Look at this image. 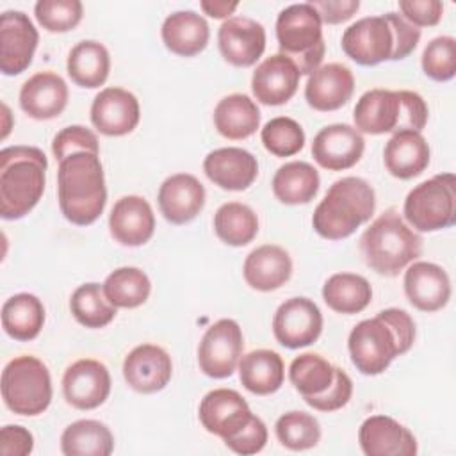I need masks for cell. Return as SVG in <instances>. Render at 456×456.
<instances>
[{
  "label": "cell",
  "mask_w": 456,
  "mask_h": 456,
  "mask_svg": "<svg viewBox=\"0 0 456 456\" xmlns=\"http://www.w3.org/2000/svg\"><path fill=\"white\" fill-rule=\"evenodd\" d=\"M57 200L61 214L71 224L87 226L102 216L107 187L98 153L77 151L59 162Z\"/></svg>",
  "instance_id": "cell-1"
},
{
  "label": "cell",
  "mask_w": 456,
  "mask_h": 456,
  "mask_svg": "<svg viewBox=\"0 0 456 456\" xmlns=\"http://www.w3.org/2000/svg\"><path fill=\"white\" fill-rule=\"evenodd\" d=\"M46 167V155L36 146H9L0 151V216L4 219H21L39 203Z\"/></svg>",
  "instance_id": "cell-2"
},
{
  "label": "cell",
  "mask_w": 456,
  "mask_h": 456,
  "mask_svg": "<svg viewBox=\"0 0 456 456\" xmlns=\"http://www.w3.org/2000/svg\"><path fill=\"white\" fill-rule=\"evenodd\" d=\"M376 208L370 183L360 176L335 180L312 216L314 230L328 240H342L367 223Z\"/></svg>",
  "instance_id": "cell-3"
},
{
  "label": "cell",
  "mask_w": 456,
  "mask_h": 456,
  "mask_svg": "<svg viewBox=\"0 0 456 456\" xmlns=\"http://www.w3.org/2000/svg\"><path fill=\"white\" fill-rule=\"evenodd\" d=\"M422 237L395 208L378 216L360 239L365 264L381 276H397L422 255Z\"/></svg>",
  "instance_id": "cell-4"
},
{
  "label": "cell",
  "mask_w": 456,
  "mask_h": 456,
  "mask_svg": "<svg viewBox=\"0 0 456 456\" xmlns=\"http://www.w3.org/2000/svg\"><path fill=\"white\" fill-rule=\"evenodd\" d=\"M276 39L280 53L289 57L301 75H310L324 57L322 21L310 2L292 4L276 18Z\"/></svg>",
  "instance_id": "cell-5"
},
{
  "label": "cell",
  "mask_w": 456,
  "mask_h": 456,
  "mask_svg": "<svg viewBox=\"0 0 456 456\" xmlns=\"http://www.w3.org/2000/svg\"><path fill=\"white\" fill-rule=\"evenodd\" d=\"M2 399L16 415L36 417L52 403L48 367L32 354L14 356L2 370Z\"/></svg>",
  "instance_id": "cell-6"
},
{
  "label": "cell",
  "mask_w": 456,
  "mask_h": 456,
  "mask_svg": "<svg viewBox=\"0 0 456 456\" xmlns=\"http://www.w3.org/2000/svg\"><path fill=\"white\" fill-rule=\"evenodd\" d=\"M404 219L417 232H438L456 223V178L435 175L415 185L403 205Z\"/></svg>",
  "instance_id": "cell-7"
},
{
  "label": "cell",
  "mask_w": 456,
  "mask_h": 456,
  "mask_svg": "<svg viewBox=\"0 0 456 456\" xmlns=\"http://www.w3.org/2000/svg\"><path fill=\"white\" fill-rule=\"evenodd\" d=\"M347 349L353 365L365 376L385 372L395 356H401L392 326L379 315L360 321L349 333Z\"/></svg>",
  "instance_id": "cell-8"
},
{
  "label": "cell",
  "mask_w": 456,
  "mask_h": 456,
  "mask_svg": "<svg viewBox=\"0 0 456 456\" xmlns=\"http://www.w3.org/2000/svg\"><path fill=\"white\" fill-rule=\"evenodd\" d=\"M244 337L237 321L219 319L201 337L198 346L200 370L214 379L230 378L242 356Z\"/></svg>",
  "instance_id": "cell-9"
},
{
  "label": "cell",
  "mask_w": 456,
  "mask_h": 456,
  "mask_svg": "<svg viewBox=\"0 0 456 456\" xmlns=\"http://www.w3.org/2000/svg\"><path fill=\"white\" fill-rule=\"evenodd\" d=\"M340 45L344 53L356 64L376 66L383 61H392L395 36L385 14L365 16L344 30Z\"/></svg>",
  "instance_id": "cell-10"
},
{
  "label": "cell",
  "mask_w": 456,
  "mask_h": 456,
  "mask_svg": "<svg viewBox=\"0 0 456 456\" xmlns=\"http://www.w3.org/2000/svg\"><path fill=\"white\" fill-rule=\"evenodd\" d=\"M321 331L322 314L308 297H290L274 312L273 333L283 347H306L319 338Z\"/></svg>",
  "instance_id": "cell-11"
},
{
  "label": "cell",
  "mask_w": 456,
  "mask_h": 456,
  "mask_svg": "<svg viewBox=\"0 0 456 456\" xmlns=\"http://www.w3.org/2000/svg\"><path fill=\"white\" fill-rule=\"evenodd\" d=\"M39 43L37 28L23 11H5L0 16V69L4 75L23 73Z\"/></svg>",
  "instance_id": "cell-12"
},
{
  "label": "cell",
  "mask_w": 456,
  "mask_h": 456,
  "mask_svg": "<svg viewBox=\"0 0 456 456\" xmlns=\"http://www.w3.org/2000/svg\"><path fill=\"white\" fill-rule=\"evenodd\" d=\"M62 394L68 404L77 410H94L110 394V374L105 363L94 358L73 362L62 376Z\"/></svg>",
  "instance_id": "cell-13"
},
{
  "label": "cell",
  "mask_w": 456,
  "mask_h": 456,
  "mask_svg": "<svg viewBox=\"0 0 456 456\" xmlns=\"http://www.w3.org/2000/svg\"><path fill=\"white\" fill-rule=\"evenodd\" d=\"M246 399L232 388H214L203 395L198 417L201 426L223 438V442L237 435L253 417Z\"/></svg>",
  "instance_id": "cell-14"
},
{
  "label": "cell",
  "mask_w": 456,
  "mask_h": 456,
  "mask_svg": "<svg viewBox=\"0 0 456 456\" xmlns=\"http://www.w3.org/2000/svg\"><path fill=\"white\" fill-rule=\"evenodd\" d=\"M217 46L226 62L249 68L265 50V28L253 18L230 16L217 30Z\"/></svg>",
  "instance_id": "cell-15"
},
{
  "label": "cell",
  "mask_w": 456,
  "mask_h": 456,
  "mask_svg": "<svg viewBox=\"0 0 456 456\" xmlns=\"http://www.w3.org/2000/svg\"><path fill=\"white\" fill-rule=\"evenodd\" d=\"M141 119L139 100L123 87L102 89L91 103V123L109 137H121L135 130Z\"/></svg>",
  "instance_id": "cell-16"
},
{
  "label": "cell",
  "mask_w": 456,
  "mask_h": 456,
  "mask_svg": "<svg viewBox=\"0 0 456 456\" xmlns=\"http://www.w3.org/2000/svg\"><path fill=\"white\" fill-rule=\"evenodd\" d=\"M365 150L363 135L351 125L335 123L321 128L312 142L314 160L330 171H344L360 162Z\"/></svg>",
  "instance_id": "cell-17"
},
{
  "label": "cell",
  "mask_w": 456,
  "mask_h": 456,
  "mask_svg": "<svg viewBox=\"0 0 456 456\" xmlns=\"http://www.w3.org/2000/svg\"><path fill=\"white\" fill-rule=\"evenodd\" d=\"M173 374V362L167 351L157 344L135 346L123 360V378L139 394L162 390Z\"/></svg>",
  "instance_id": "cell-18"
},
{
  "label": "cell",
  "mask_w": 456,
  "mask_h": 456,
  "mask_svg": "<svg viewBox=\"0 0 456 456\" xmlns=\"http://www.w3.org/2000/svg\"><path fill=\"white\" fill-rule=\"evenodd\" d=\"M354 128L360 134L381 135L401 132L403 102L399 91L370 89L365 91L353 110Z\"/></svg>",
  "instance_id": "cell-19"
},
{
  "label": "cell",
  "mask_w": 456,
  "mask_h": 456,
  "mask_svg": "<svg viewBox=\"0 0 456 456\" xmlns=\"http://www.w3.org/2000/svg\"><path fill=\"white\" fill-rule=\"evenodd\" d=\"M358 442L367 456H415L417 438L388 415H370L358 429Z\"/></svg>",
  "instance_id": "cell-20"
},
{
  "label": "cell",
  "mask_w": 456,
  "mask_h": 456,
  "mask_svg": "<svg viewBox=\"0 0 456 456\" xmlns=\"http://www.w3.org/2000/svg\"><path fill=\"white\" fill-rule=\"evenodd\" d=\"M404 294L420 312L442 310L451 299V280L444 267L433 262H411L404 271Z\"/></svg>",
  "instance_id": "cell-21"
},
{
  "label": "cell",
  "mask_w": 456,
  "mask_h": 456,
  "mask_svg": "<svg viewBox=\"0 0 456 456\" xmlns=\"http://www.w3.org/2000/svg\"><path fill=\"white\" fill-rule=\"evenodd\" d=\"M157 201L166 221L187 224L205 207V187L194 175L176 173L160 183Z\"/></svg>",
  "instance_id": "cell-22"
},
{
  "label": "cell",
  "mask_w": 456,
  "mask_h": 456,
  "mask_svg": "<svg viewBox=\"0 0 456 456\" xmlns=\"http://www.w3.org/2000/svg\"><path fill=\"white\" fill-rule=\"evenodd\" d=\"M297 66L283 53H274L262 61L251 77V91L256 102L264 105H283L297 91L299 86Z\"/></svg>",
  "instance_id": "cell-23"
},
{
  "label": "cell",
  "mask_w": 456,
  "mask_h": 456,
  "mask_svg": "<svg viewBox=\"0 0 456 456\" xmlns=\"http://www.w3.org/2000/svg\"><path fill=\"white\" fill-rule=\"evenodd\" d=\"M354 91L353 71L340 62H328L308 75L305 86L306 103L319 110L330 112L344 107Z\"/></svg>",
  "instance_id": "cell-24"
},
{
  "label": "cell",
  "mask_w": 456,
  "mask_h": 456,
  "mask_svg": "<svg viewBox=\"0 0 456 456\" xmlns=\"http://www.w3.org/2000/svg\"><path fill=\"white\" fill-rule=\"evenodd\" d=\"M109 230L116 242L123 246H142L155 232V214L151 205L137 194L121 196L109 216Z\"/></svg>",
  "instance_id": "cell-25"
},
{
  "label": "cell",
  "mask_w": 456,
  "mask_h": 456,
  "mask_svg": "<svg viewBox=\"0 0 456 456\" xmlns=\"http://www.w3.org/2000/svg\"><path fill=\"white\" fill-rule=\"evenodd\" d=\"M203 171L214 185L224 191H244L255 182L258 162L251 151L228 146L210 151L203 160Z\"/></svg>",
  "instance_id": "cell-26"
},
{
  "label": "cell",
  "mask_w": 456,
  "mask_h": 456,
  "mask_svg": "<svg viewBox=\"0 0 456 456\" xmlns=\"http://www.w3.org/2000/svg\"><path fill=\"white\" fill-rule=\"evenodd\" d=\"M68 86L53 71H39L27 78L20 89L21 110L37 121L53 119L68 105Z\"/></svg>",
  "instance_id": "cell-27"
},
{
  "label": "cell",
  "mask_w": 456,
  "mask_h": 456,
  "mask_svg": "<svg viewBox=\"0 0 456 456\" xmlns=\"http://www.w3.org/2000/svg\"><path fill=\"white\" fill-rule=\"evenodd\" d=\"M242 274L251 289L271 292L290 280L292 258L281 246L264 244L246 256Z\"/></svg>",
  "instance_id": "cell-28"
},
{
  "label": "cell",
  "mask_w": 456,
  "mask_h": 456,
  "mask_svg": "<svg viewBox=\"0 0 456 456\" xmlns=\"http://www.w3.org/2000/svg\"><path fill=\"white\" fill-rule=\"evenodd\" d=\"M429 144L420 132L403 130L392 134L383 150V162L387 171L399 178L410 180L419 176L429 166Z\"/></svg>",
  "instance_id": "cell-29"
},
{
  "label": "cell",
  "mask_w": 456,
  "mask_h": 456,
  "mask_svg": "<svg viewBox=\"0 0 456 456\" xmlns=\"http://www.w3.org/2000/svg\"><path fill=\"white\" fill-rule=\"evenodd\" d=\"M160 36L171 53L192 57L207 48L210 28L207 20L196 11H176L164 20Z\"/></svg>",
  "instance_id": "cell-30"
},
{
  "label": "cell",
  "mask_w": 456,
  "mask_h": 456,
  "mask_svg": "<svg viewBox=\"0 0 456 456\" xmlns=\"http://www.w3.org/2000/svg\"><path fill=\"white\" fill-rule=\"evenodd\" d=\"M239 379L255 395L274 394L285 379V363L273 349H255L239 360Z\"/></svg>",
  "instance_id": "cell-31"
},
{
  "label": "cell",
  "mask_w": 456,
  "mask_h": 456,
  "mask_svg": "<svg viewBox=\"0 0 456 456\" xmlns=\"http://www.w3.org/2000/svg\"><path fill=\"white\" fill-rule=\"evenodd\" d=\"M214 125L224 139H248L260 126L258 105L248 94H228L221 98L214 109Z\"/></svg>",
  "instance_id": "cell-32"
},
{
  "label": "cell",
  "mask_w": 456,
  "mask_h": 456,
  "mask_svg": "<svg viewBox=\"0 0 456 456\" xmlns=\"http://www.w3.org/2000/svg\"><path fill=\"white\" fill-rule=\"evenodd\" d=\"M66 69L69 78L77 86L86 89H96L103 86L109 78L110 53L100 41H80L69 50Z\"/></svg>",
  "instance_id": "cell-33"
},
{
  "label": "cell",
  "mask_w": 456,
  "mask_h": 456,
  "mask_svg": "<svg viewBox=\"0 0 456 456\" xmlns=\"http://www.w3.org/2000/svg\"><path fill=\"white\" fill-rule=\"evenodd\" d=\"M45 324V306L41 299L28 292L11 296L2 305V328L20 342L34 340Z\"/></svg>",
  "instance_id": "cell-34"
},
{
  "label": "cell",
  "mask_w": 456,
  "mask_h": 456,
  "mask_svg": "<svg viewBox=\"0 0 456 456\" xmlns=\"http://www.w3.org/2000/svg\"><path fill=\"white\" fill-rule=\"evenodd\" d=\"M271 185L278 201L285 205H305L319 192L321 178L312 164L292 160L278 167Z\"/></svg>",
  "instance_id": "cell-35"
},
{
  "label": "cell",
  "mask_w": 456,
  "mask_h": 456,
  "mask_svg": "<svg viewBox=\"0 0 456 456\" xmlns=\"http://www.w3.org/2000/svg\"><path fill=\"white\" fill-rule=\"evenodd\" d=\"M322 299L337 314H360L372 299V287L360 274L335 273L322 285Z\"/></svg>",
  "instance_id": "cell-36"
},
{
  "label": "cell",
  "mask_w": 456,
  "mask_h": 456,
  "mask_svg": "<svg viewBox=\"0 0 456 456\" xmlns=\"http://www.w3.org/2000/svg\"><path fill=\"white\" fill-rule=\"evenodd\" d=\"M61 451L66 456H109L114 451V436L103 422L80 419L62 431Z\"/></svg>",
  "instance_id": "cell-37"
},
{
  "label": "cell",
  "mask_w": 456,
  "mask_h": 456,
  "mask_svg": "<svg viewBox=\"0 0 456 456\" xmlns=\"http://www.w3.org/2000/svg\"><path fill=\"white\" fill-rule=\"evenodd\" d=\"M214 230L224 244L240 248L256 237L258 217L251 207L240 201H228L216 210Z\"/></svg>",
  "instance_id": "cell-38"
},
{
  "label": "cell",
  "mask_w": 456,
  "mask_h": 456,
  "mask_svg": "<svg viewBox=\"0 0 456 456\" xmlns=\"http://www.w3.org/2000/svg\"><path fill=\"white\" fill-rule=\"evenodd\" d=\"M107 299L116 308H137L146 303L151 292L148 274L139 267H118L102 283Z\"/></svg>",
  "instance_id": "cell-39"
},
{
  "label": "cell",
  "mask_w": 456,
  "mask_h": 456,
  "mask_svg": "<svg viewBox=\"0 0 456 456\" xmlns=\"http://www.w3.org/2000/svg\"><path fill=\"white\" fill-rule=\"evenodd\" d=\"M69 310L75 321L86 328L96 330L110 324L118 308L107 299L100 283L78 285L69 297Z\"/></svg>",
  "instance_id": "cell-40"
},
{
  "label": "cell",
  "mask_w": 456,
  "mask_h": 456,
  "mask_svg": "<svg viewBox=\"0 0 456 456\" xmlns=\"http://www.w3.org/2000/svg\"><path fill=\"white\" fill-rule=\"evenodd\" d=\"M289 379L303 397L319 395L333 383L335 365L317 353H303L290 362Z\"/></svg>",
  "instance_id": "cell-41"
},
{
  "label": "cell",
  "mask_w": 456,
  "mask_h": 456,
  "mask_svg": "<svg viewBox=\"0 0 456 456\" xmlns=\"http://www.w3.org/2000/svg\"><path fill=\"white\" fill-rule=\"evenodd\" d=\"M274 433L278 442L290 451L312 449L321 440L319 420L312 413L299 410L283 413L274 424Z\"/></svg>",
  "instance_id": "cell-42"
},
{
  "label": "cell",
  "mask_w": 456,
  "mask_h": 456,
  "mask_svg": "<svg viewBox=\"0 0 456 456\" xmlns=\"http://www.w3.org/2000/svg\"><path fill=\"white\" fill-rule=\"evenodd\" d=\"M260 139L264 148L274 157H292L305 146L303 126L289 116L269 119L260 132Z\"/></svg>",
  "instance_id": "cell-43"
},
{
  "label": "cell",
  "mask_w": 456,
  "mask_h": 456,
  "mask_svg": "<svg viewBox=\"0 0 456 456\" xmlns=\"http://www.w3.org/2000/svg\"><path fill=\"white\" fill-rule=\"evenodd\" d=\"M422 71L435 82H447L456 75V39L438 36L428 43L422 52Z\"/></svg>",
  "instance_id": "cell-44"
},
{
  "label": "cell",
  "mask_w": 456,
  "mask_h": 456,
  "mask_svg": "<svg viewBox=\"0 0 456 456\" xmlns=\"http://www.w3.org/2000/svg\"><path fill=\"white\" fill-rule=\"evenodd\" d=\"M34 14L45 30L68 32L80 23L84 5L80 0H39L34 5Z\"/></svg>",
  "instance_id": "cell-45"
},
{
  "label": "cell",
  "mask_w": 456,
  "mask_h": 456,
  "mask_svg": "<svg viewBox=\"0 0 456 456\" xmlns=\"http://www.w3.org/2000/svg\"><path fill=\"white\" fill-rule=\"evenodd\" d=\"M52 151L55 160H62L77 151H91L100 155V144L94 132L82 125H69L55 134L52 141Z\"/></svg>",
  "instance_id": "cell-46"
},
{
  "label": "cell",
  "mask_w": 456,
  "mask_h": 456,
  "mask_svg": "<svg viewBox=\"0 0 456 456\" xmlns=\"http://www.w3.org/2000/svg\"><path fill=\"white\" fill-rule=\"evenodd\" d=\"M353 395V381L346 370L335 367V379L330 388L319 395L303 397L308 406L319 411H337L344 408Z\"/></svg>",
  "instance_id": "cell-47"
},
{
  "label": "cell",
  "mask_w": 456,
  "mask_h": 456,
  "mask_svg": "<svg viewBox=\"0 0 456 456\" xmlns=\"http://www.w3.org/2000/svg\"><path fill=\"white\" fill-rule=\"evenodd\" d=\"M267 444V426L264 420L256 415L251 417V420L233 436L224 440V445L242 456L256 454L260 452Z\"/></svg>",
  "instance_id": "cell-48"
},
{
  "label": "cell",
  "mask_w": 456,
  "mask_h": 456,
  "mask_svg": "<svg viewBox=\"0 0 456 456\" xmlns=\"http://www.w3.org/2000/svg\"><path fill=\"white\" fill-rule=\"evenodd\" d=\"M399 11L401 16L417 28L433 27L442 20L444 4L438 0H401Z\"/></svg>",
  "instance_id": "cell-49"
},
{
  "label": "cell",
  "mask_w": 456,
  "mask_h": 456,
  "mask_svg": "<svg viewBox=\"0 0 456 456\" xmlns=\"http://www.w3.org/2000/svg\"><path fill=\"white\" fill-rule=\"evenodd\" d=\"M385 18L392 25V30L395 36V50H394L392 61H401L415 50V46L420 39V28H417L415 25L406 21L397 12H385Z\"/></svg>",
  "instance_id": "cell-50"
},
{
  "label": "cell",
  "mask_w": 456,
  "mask_h": 456,
  "mask_svg": "<svg viewBox=\"0 0 456 456\" xmlns=\"http://www.w3.org/2000/svg\"><path fill=\"white\" fill-rule=\"evenodd\" d=\"M34 451V436L23 426L7 424L0 431V454L2 456H27Z\"/></svg>",
  "instance_id": "cell-51"
},
{
  "label": "cell",
  "mask_w": 456,
  "mask_h": 456,
  "mask_svg": "<svg viewBox=\"0 0 456 456\" xmlns=\"http://www.w3.org/2000/svg\"><path fill=\"white\" fill-rule=\"evenodd\" d=\"M378 315L383 317L392 326L399 342L401 354H404L415 342V322L411 315L401 308H385Z\"/></svg>",
  "instance_id": "cell-52"
},
{
  "label": "cell",
  "mask_w": 456,
  "mask_h": 456,
  "mask_svg": "<svg viewBox=\"0 0 456 456\" xmlns=\"http://www.w3.org/2000/svg\"><path fill=\"white\" fill-rule=\"evenodd\" d=\"M310 4L319 12L321 21L328 25L347 21L360 9L358 0H312Z\"/></svg>",
  "instance_id": "cell-53"
},
{
  "label": "cell",
  "mask_w": 456,
  "mask_h": 456,
  "mask_svg": "<svg viewBox=\"0 0 456 456\" xmlns=\"http://www.w3.org/2000/svg\"><path fill=\"white\" fill-rule=\"evenodd\" d=\"M200 7L205 14H208L210 18L216 20H223V18H230V14H233V11L239 7V2H226V0H201Z\"/></svg>",
  "instance_id": "cell-54"
}]
</instances>
